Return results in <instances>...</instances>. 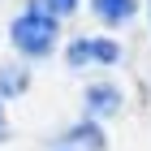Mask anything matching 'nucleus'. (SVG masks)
Returning a JSON list of instances; mask_svg holds the SVG:
<instances>
[{
	"instance_id": "nucleus-4",
	"label": "nucleus",
	"mask_w": 151,
	"mask_h": 151,
	"mask_svg": "<svg viewBox=\"0 0 151 151\" xmlns=\"http://www.w3.org/2000/svg\"><path fill=\"white\" fill-rule=\"evenodd\" d=\"M91 9L104 26H125V22H134L138 0H91Z\"/></svg>"
},
{
	"instance_id": "nucleus-9",
	"label": "nucleus",
	"mask_w": 151,
	"mask_h": 151,
	"mask_svg": "<svg viewBox=\"0 0 151 151\" xmlns=\"http://www.w3.org/2000/svg\"><path fill=\"white\" fill-rule=\"evenodd\" d=\"M147 22H151V0H147Z\"/></svg>"
},
{
	"instance_id": "nucleus-7",
	"label": "nucleus",
	"mask_w": 151,
	"mask_h": 151,
	"mask_svg": "<svg viewBox=\"0 0 151 151\" xmlns=\"http://www.w3.org/2000/svg\"><path fill=\"white\" fill-rule=\"evenodd\" d=\"M43 9L52 13V17H60V13H73V9H78V0H43Z\"/></svg>"
},
{
	"instance_id": "nucleus-8",
	"label": "nucleus",
	"mask_w": 151,
	"mask_h": 151,
	"mask_svg": "<svg viewBox=\"0 0 151 151\" xmlns=\"http://www.w3.org/2000/svg\"><path fill=\"white\" fill-rule=\"evenodd\" d=\"M9 138V116H4V104H0V142Z\"/></svg>"
},
{
	"instance_id": "nucleus-6",
	"label": "nucleus",
	"mask_w": 151,
	"mask_h": 151,
	"mask_svg": "<svg viewBox=\"0 0 151 151\" xmlns=\"http://www.w3.org/2000/svg\"><path fill=\"white\" fill-rule=\"evenodd\" d=\"M65 142H78V147H86V151H104V129L95 125V121H82V125H73L69 134H65Z\"/></svg>"
},
{
	"instance_id": "nucleus-5",
	"label": "nucleus",
	"mask_w": 151,
	"mask_h": 151,
	"mask_svg": "<svg viewBox=\"0 0 151 151\" xmlns=\"http://www.w3.org/2000/svg\"><path fill=\"white\" fill-rule=\"evenodd\" d=\"M26 86H30V69L26 65H0V95L4 99H17Z\"/></svg>"
},
{
	"instance_id": "nucleus-3",
	"label": "nucleus",
	"mask_w": 151,
	"mask_h": 151,
	"mask_svg": "<svg viewBox=\"0 0 151 151\" xmlns=\"http://www.w3.org/2000/svg\"><path fill=\"white\" fill-rule=\"evenodd\" d=\"M82 99H86V116H116L121 104H125L121 86H112V82H95V86H86Z\"/></svg>"
},
{
	"instance_id": "nucleus-1",
	"label": "nucleus",
	"mask_w": 151,
	"mask_h": 151,
	"mask_svg": "<svg viewBox=\"0 0 151 151\" xmlns=\"http://www.w3.org/2000/svg\"><path fill=\"white\" fill-rule=\"evenodd\" d=\"M9 39H13V47H17L22 56H47V52L56 47V39H60V22L43 9V4H30V9H22L13 17Z\"/></svg>"
},
{
	"instance_id": "nucleus-2",
	"label": "nucleus",
	"mask_w": 151,
	"mask_h": 151,
	"mask_svg": "<svg viewBox=\"0 0 151 151\" xmlns=\"http://www.w3.org/2000/svg\"><path fill=\"white\" fill-rule=\"evenodd\" d=\"M65 60H69V69H86V65H116V60H121V47H116L112 39H73L69 52H65Z\"/></svg>"
}]
</instances>
